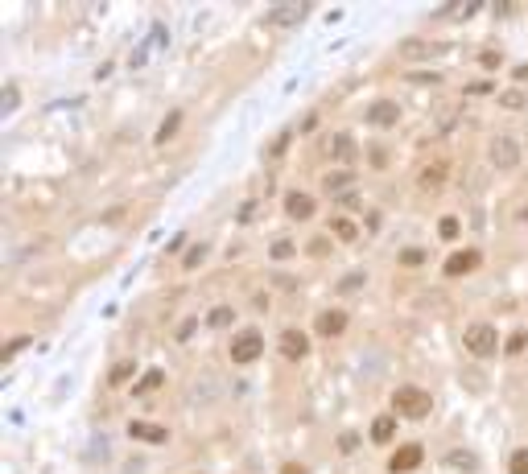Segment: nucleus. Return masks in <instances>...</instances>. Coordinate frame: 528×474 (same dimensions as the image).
Wrapping results in <instances>:
<instances>
[{
    "label": "nucleus",
    "instance_id": "f257e3e1",
    "mask_svg": "<svg viewBox=\"0 0 528 474\" xmlns=\"http://www.w3.org/2000/svg\"><path fill=\"white\" fill-rule=\"evenodd\" d=\"M392 409H401L405 417H413V421H421V417H430V409H434V400H430V392H421V388H397L392 392Z\"/></svg>",
    "mask_w": 528,
    "mask_h": 474
},
{
    "label": "nucleus",
    "instance_id": "f03ea898",
    "mask_svg": "<svg viewBox=\"0 0 528 474\" xmlns=\"http://www.w3.org/2000/svg\"><path fill=\"white\" fill-rule=\"evenodd\" d=\"M463 343H467V351H471L475 359H487V355H496V343H500V338H496V330H492L487 322H475Z\"/></svg>",
    "mask_w": 528,
    "mask_h": 474
},
{
    "label": "nucleus",
    "instance_id": "7ed1b4c3",
    "mask_svg": "<svg viewBox=\"0 0 528 474\" xmlns=\"http://www.w3.org/2000/svg\"><path fill=\"white\" fill-rule=\"evenodd\" d=\"M260 355H264V338H260L256 330H244V334L231 343V363H240V367H244V363H256Z\"/></svg>",
    "mask_w": 528,
    "mask_h": 474
},
{
    "label": "nucleus",
    "instance_id": "20e7f679",
    "mask_svg": "<svg viewBox=\"0 0 528 474\" xmlns=\"http://www.w3.org/2000/svg\"><path fill=\"white\" fill-rule=\"evenodd\" d=\"M487 157H492L496 169H516V161H520V144H516L512 136H496L492 149H487Z\"/></svg>",
    "mask_w": 528,
    "mask_h": 474
},
{
    "label": "nucleus",
    "instance_id": "39448f33",
    "mask_svg": "<svg viewBox=\"0 0 528 474\" xmlns=\"http://www.w3.org/2000/svg\"><path fill=\"white\" fill-rule=\"evenodd\" d=\"M421 458H425V450H421V446H401V450L388 458V471H392V474L417 471V466H421Z\"/></svg>",
    "mask_w": 528,
    "mask_h": 474
},
{
    "label": "nucleus",
    "instance_id": "423d86ee",
    "mask_svg": "<svg viewBox=\"0 0 528 474\" xmlns=\"http://www.w3.org/2000/svg\"><path fill=\"white\" fill-rule=\"evenodd\" d=\"M128 438L149 442V446H165V442H169V433H165L161 425H149V421H128Z\"/></svg>",
    "mask_w": 528,
    "mask_h": 474
},
{
    "label": "nucleus",
    "instance_id": "0eeeda50",
    "mask_svg": "<svg viewBox=\"0 0 528 474\" xmlns=\"http://www.w3.org/2000/svg\"><path fill=\"white\" fill-rule=\"evenodd\" d=\"M479 268V252H454L450 260H446V277H467V272H475Z\"/></svg>",
    "mask_w": 528,
    "mask_h": 474
},
{
    "label": "nucleus",
    "instance_id": "6e6552de",
    "mask_svg": "<svg viewBox=\"0 0 528 474\" xmlns=\"http://www.w3.org/2000/svg\"><path fill=\"white\" fill-rule=\"evenodd\" d=\"M306 351H310V343H306L302 330H285L281 334V355L285 359H306Z\"/></svg>",
    "mask_w": 528,
    "mask_h": 474
},
{
    "label": "nucleus",
    "instance_id": "1a4fd4ad",
    "mask_svg": "<svg viewBox=\"0 0 528 474\" xmlns=\"http://www.w3.org/2000/svg\"><path fill=\"white\" fill-rule=\"evenodd\" d=\"M397 103H388V99H380V103H372V111H368V124H376V128H392L397 124Z\"/></svg>",
    "mask_w": 528,
    "mask_h": 474
},
{
    "label": "nucleus",
    "instance_id": "9d476101",
    "mask_svg": "<svg viewBox=\"0 0 528 474\" xmlns=\"http://www.w3.org/2000/svg\"><path fill=\"white\" fill-rule=\"evenodd\" d=\"M285 211H289V219H310L314 215V198L310 194H285Z\"/></svg>",
    "mask_w": 528,
    "mask_h": 474
},
{
    "label": "nucleus",
    "instance_id": "9b49d317",
    "mask_svg": "<svg viewBox=\"0 0 528 474\" xmlns=\"http://www.w3.org/2000/svg\"><path fill=\"white\" fill-rule=\"evenodd\" d=\"M347 330V314L343 310H326V314H318V334H343Z\"/></svg>",
    "mask_w": 528,
    "mask_h": 474
},
{
    "label": "nucleus",
    "instance_id": "f8f14e48",
    "mask_svg": "<svg viewBox=\"0 0 528 474\" xmlns=\"http://www.w3.org/2000/svg\"><path fill=\"white\" fill-rule=\"evenodd\" d=\"M302 12H306V4H277V8L268 12V21H273V25H297Z\"/></svg>",
    "mask_w": 528,
    "mask_h": 474
},
{
    "label": "nucleus",
    "instance_id": "ddd939ff",
    "mask_svg": "<svg viewBox=\"0 0 528 474\" xmlns=\"http://www.w3.org/2000/svg\"><path fill=\"white\" fill-rule=\"evenodd\" d=\"M161 384H165V371H161V367H153V371H145V376H140V384H132V392H136V396H149V392H157Z\"/></svg>",
    "mask_w": 528,
    "mask_h": 474
},
{
    "label": "nucleus",
    "instance_id": "4468645a",
    "mask_svg": "<svg viewBox=\"0 0 528 474\" xmlns=\"http://www.w3.org/2000/svg\"><path fill=\"white\" fill-rule=\"evenodd\" d=\"M330 153H335L339 161H355V140H351L347 132H339V136L330 140Z\"/></svg>",
    "mask_w": 528,
    "mask_h": 474
},
{
    "label": "nucleus",
    "instance_id": "2eb2a0df",
    "mask_svg": "<svg viewBox=\"0 0 528 474\" xmlns=\"http://www.w3.org/2000/svg\"><path fill=\"white\" fill-rule=\"evenodd\" d=\"M397 433V417H376V425H372V442H388Z\"/></svg>",
    "mask_w": 528,
    "mask_h": 474
},
{
    "label": "nucleus",
    "instance_id": "dca6fc26",
    "mask_svg": "<svg viewBox=\"0 0 528 474\" xmlns=\"http://www.w3.org/2000/svg\"><path fill=\"white\" fill-rule=\"evenodd\" d=\"M446 466H463V471H479V458L467 454V450H450L446 454Z\"/></svg>",
    "mask_w": 528,
    "mask_h": 474
},
{
    "label": "nucleus",
    "instance_id": "f3484780",
    "mask_svg": "<svg viewBox=\"0 0 528 474\" xmlns=\"http://www.w3.org/2000/svg\"><path fill=\"white\" fill-rule=\"evenodd\" d=\"M178 124H182V111H169V116H165V124L157 128V144H165V140L178 132Z\"/></svg>",
    "mask_w": 528,
    "mask_h": 474
},
{
    "label": "nucleus",
    "instance_id": "a211bd4d",
    "mask_svg": "<svg viewBox=\"0 0 528 474\" xmlns=\"http://www.w3.org/2000/svg\"><path fill=\"white\" fill-rule=\"evenodd\" d=\"M132 376H136V367H132V363H116V367H112V376H107V384H112V388H120V384H128Z\"/></svg>",
    "mask_w": 528,
    "mask_h": 474
},
{
    "label": "nucleus",
    "instance_id": "6ab92c4d",
    "mask_svg": "<svg viewBox=\"0 0 528 474\" xmlns=\"http://www.w3.org/2000/svg\"><path fill=\"white\" fill-rule=\"evenodd\" d=\"M442 177H446V165H430V169H421V177H417V182L430 190V186H442Z\"/></svg>",
    "mask_w": 528,
    "mask_h": 474
},
{
    "label": "nucleus",
    "instance_id": "aec40b11",
    "mask_svg": "<svg viewBox=\"0 0 528 474\" xmlns=\"http://www.w3.org/2000/svg\"><path fill=\"white\" fill-rule=\"evenodd\" d=\"M231 318H235V310H231V305H219V310H211L207 322H211L215 330H223V326H231Z\"/></svg>",
    "mask_w": 528,
    "mask_h": 474
},
{
    "label": "nucleus",
    "instance_id": "412c9836",
    "mask_svg": "<svg viewBox=\"0 0 528 474\" xmlns=\"http://www.w3.org/2000/svg\"><path fill=\"white\" fill-rule=\"evenodd\" d=\"M17 99H21V95H17V87H12V83H4V95H0V111L8 116V111L17 107Z\"/></svg>",
    "mask_w": 528,
    "mask_h": 474
},
{
    "label": "nucleus",
    "instance_id": "4be33fe9",
    "mask_svg": "<svg viewBox=\"0 0 528 474\" xmlns=\"http://www.w3.org/2000/svg\"><path fill=\"white\" fill-rule=\"evenodd\" d=\"M202 260H207V244H194V248L186 252V260H182V264H186V268H198Z\"/></svg>",
    "mask_w": 528,
    "mask_h": 474
},
{
    "label": "nucleus",
    "instance_id": "5701e85b",
    "mask_svg": "<svg viewBox=\"0 0 528 474\" xmlns=\"http://www.w3.org/2000/svg\"><path fill=\"white\" fill-rule=\"evenodd\" d=\"M525 347H528V334H525V330H520V334H512V338L504 343V351H508V355H520Z\"/></svg>",
    "mask_w": 528,
    "mask_h": 474
},
{
    "label": "nucleus",
    "instance_id": "b1692460",
    "mask_svg": "<svg viewBox=\"0 0 528 474\" xmlns=\"http://www.w3.org/2000/svg\"><path fill=\"white\" fill-rule=\"evenodd\" d=\"M347 182H351V173H347V169H339V173H330V177H326V190L335 194V190H343Z\"/></svg>",
    "mask_w": 528,
    "mask_h": 474
},
{
    "label": "nucleus",
    "instance_id": "393cba45",
    "mask_svg": "<svg viewBox=\"0 0 528 474\" xmlns=\"http://www.w3.org/2000/svg\"><path fill=\"white\" fill-rule=\"evenodd\" d=\"M293 252H297V248H293L289 239H277V244H273V260H289Z\"/></svg>",
    "mask_w": 528,
    "mask_h": 474
},
{
    "label": "nucleus",
    "instance_id": "a878e982",
    "mask_svg": "<svg viewBox=\"0 0 528 474\" xmlns=\"http://www.w3.org/2000/svg\"><path fill=\"white\" fill-rule=\"evenodd\" d=\"M421 260H425V252H421V248H405V252H401V264H409V268H417Z\"/></svg>",
    "mask_w": 528,
    "mask_h": 474
},
{
    "label": "nucleus",
    "instance_id": "bb28decb",
    "mask_svg": "<svg viewBox=\"0 0 528 474\" xmlns=\"http://www.w3.org/2000/svg\"><path fill=\"white\" fill-rule=\"evenodd\" d=\"M330 231H335L339 239H355V227H351L347 219H335V227H330Z\"/></svg>",
    "mask_w": 528,
    "mask_h": 474
},
{
    "label": "nucleus",
    "instance_id": "cd10ccee",
    "mask_svg": "<svg viewBox=\"0 0 528 474\" xmlns=\"http://www.w3.org/2000/svg\"><path fill=\"white\" fill-rule=\"evenodd\" d=\"M339 450H343V454H355V450H359V433H343V438H339Z\"/></svg>",
    "mask_w": 528,
    "mask_h": 474
},
{
    "label": "nucleus",
    "instance_id": "c85d7f7f",
    "mask_svg": "<svg viewBox=\"0 0 528 474\" xmlns=\"http://www.w3.org/2000/svg\"><path fill=\"white\" fill-rule=\"evenodd\" d=\"M512 474H528V450H516V454H512Z\"/></svg>",
    "mask_w": 528,
    "mask_h": 474
},
{
    "label": "nucleus",
    "instance_id": "c756f323",
    "mask_svg": "<svg viewBox=\"0 0 528 474\" xmlns=\"http://www.w3.org/2000/svg\"><path fill=\"white\" fill-rule=\"evenodd\" d=\"M500 103H504V107H525V95H520V91H504Z\"/></svg>",
    "mask_w": 528,
    "mask_h": 474
},
{
    "label": "nucleus",
    "instance_id": "7c9ffc66",
    "mask_svg": "<svg viewBox=\"0 0 528 474\" xmlns=\"http://www.w3.org/2000/svg\"><path fill=\"white\" fill-rule=\"evenodd\" d=\"M29 343H33V338H25V334H21V338H12V343H8V347H4V359H12V355H17V351H25V347H29Z\"/></svg>",
    "mask_w": 528,
    "mask_h": 474
},
{
    "label": "nucleus",
    "instance_id": "2f4dec72",
    "mask_svg": "<svg viewBox=\"0 0 528 474\" xmlns=\"http://www.w3.org/2000/svg\"><path fill=\"white\" fill-rule=\"evenodd\" d=\"M438 231H442V239H454V235H458V219H442Z\"/></svg>",
    "mask_w": 528,
    "mask_h": 474
},
{
    "label": "nucleus",
    "instance_id": "473e14b6",
    "mask_svg": "<svg viewBox=\"0 0 528 474\" xmlns=\"http://www.w3.org/2000/svg\"><path fill=\"white\" fill-rule=\"evenodd\" d=\"M363 281H368V277H363V272H351V277H347V281H343V285H339V289H343V293H351V289H359V285H363Z\"/></svg>",
    "mask_w": 528,
    "mask_h": 474
},
{
    "label": "nucleus",
    "instance_id": "72a5a7b5",
    "mask_svg": "<svg viewBox=\"0 0 528 474\" xmlns=\"http://www.w3.org/2000/svg\"><path fill=\"white\" fill-rule=\"evenodd\" d=\"M479 62H483L487 70H496V66H500V54H496V50H483V54H479Z\"/></svg>",
    "mask_w": 528,
    "mask_h": 474
},
{
    "label": "nucleus",
    "instance_id": "f704fd0d",
    "mask_svg": "<svg viewBox=\"0 0 528 474\" xmlns=\"http://www.w3.org/2000/svg\"><path fill=\"white\" fill-rule=\"evenodd\" d=\"M487 91H496V83H471L467 87V95H487Z\"/></svg>",
    "mask_w": 528,
    "mask_h": 474
},
{
    "label": "nucleus",
    "instance_id": "c9c22d12",
    "mask_svg": "<svg viewBox=\"0 0 528 474\" xmlns=\"http://www.w3.org/2000/svg\"><path fill=\"white\" fill-rule=\"evenodd\" d=\"M256 219V202H244V211H240V223H252Z\"/></svg>",
    "mask_w": 528,
    "mask_h": 474
},
{
    "label": "nucleus",
    "instance_id": "e433bc0d",
    "mask_svg": "<svg viewBox=\"0 0 528 474\" xmlns=\"http://www.w3.org/2000/svg\"><path fill=\"white\" fill-rule=\"evenodd\" d=\"M285 144H289V132H285V136H277V144H273L268 153H273V157H281V153H285Z\"/></svg>",
    "mask_w": 528,
    "mask_h": 474
},
{
    "label": "nucleus",
    "instance_id": "4c0bfd02",
    "mask_svg": "<svg viewBox=\"0 0 528 474\" xmlns=\"http://www.w3.org/2000/svg\"><path fill=\"white\" fill-rule=\"evenodd\" d=\"M512 78H520V83H528V66H516V70H512Z\"/></svg>",
    "mask_w": 528,
    "mask_h": 474
},
{
    "label": "nucleus",
    "instance_id": "58836bf2",
    "mask_svg": "<svg viewBox=\"0 0 528 474\" xmlns=\"http://www.w3.org/2000/svg\"><path fill=\"white\" fill-rule=\"evenodd\" d=\"M281 474H306V466H297V462H289V466H285V471Z\"/></svg>",
    "mask_w": 528,
    "mask_h": 474
},
{
    "label": "nucleus",
    "instance_id": "ea45409f",
    "mask_svg": "<svg viewBox=\"0 0 528 474\" xmlns=\"http://www.w3.org/2000/svg\"><path fill=\"white\" fill-rule=\"evenodd\" d=\"M520 219H525V223H528V211H520Z\"/></svg>",
    "mask_w": 528,
    "mask_h": 474
}]
</instances>
